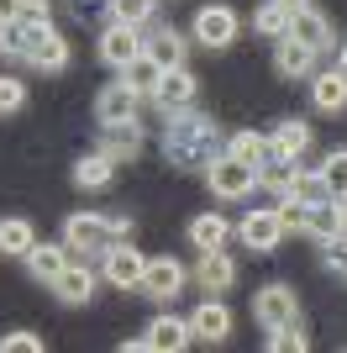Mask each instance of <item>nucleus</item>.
I'll return each instance as SVG.
<instances>
[{
    "label": "nucleus",
    "mask_w": 347,
    "mask_h": 353,
    "mask_svg": "<svg viewBox=\"0 0 347 353\" xmlns=\"http://www.w3.org/2000/svg\"><path fill=\"white\" fill-rule=\"evenodd\" d=\"M316 48H305L300 37H279L274 43V69L284 74V79H311V74H316Z\"/></svg>",
    "instance_id": "17"
},
{
    "label": "nucleus",
    "mask_w": 347,
    "mask_h": 353,
    "mask_svg": "<svg viewBox=\"0 0 347 353\" xmlns=\"http://www.w3.org/2000/svg\"><path fill=\"white\" fill-rule=\"evenodd\" d=\"M95 285H101V274H95L90 264H63V274H58L48 290H53L63 306H85L90 295H95Z\"/></svg>",
    "instance_id": "15"
},
{
    "label": "nucleus",
    "mask_w": 347,
    "mask_h": 353,
    "mask_svg": "<svg viewBox=\"0 0 347 353\" xmlns=\"http://www.w3.org/2000/svg\"><path fill=\"white\" fill-rule=\"evenodd\" d=\"M111 179H116V159L105 148H95V153H85V159L74 163V185L79 190H105Z\"/></svg>",
    "instance_id": "25"
},
{
    "label": "nucleus",
    "mask_w": 347,
    "mask_h": 353,
    "mask_svg": "<svg viewBox=\"0 0 347 353\" xmlns=\"http://www.w3.org/2000/svg\"><path fill=\"white\" fill-rule=\"evenodd\" d=\"M69 11L79 16V21H90V16H101V11H105V0H69Z\"/></svg>",
    "instance_id": "40"
},
{
    "label": "nucleus",
    "mask_w": 347,
    "mask_h": 353,
    "mask_svg": "<svg viewBox=\"0 0 347 353\" xmlns=\"http://www.w3.org/2000/svg\"><path fill=\"white\" fill-rule=\"evenodd\" d=\"M253 32H258V37H289V11L284 6H279V0H263L258 11H253Z\"/></svg>",
    "instance_id": "30"
},
{
    "label": "nucleus",
    "mask_w": 347,
    "mask_h": 353,
    "mask_svg": "<svg viewBox=\"0 0 347 353\" xmlns=\"http://www.w3.org/2000/svg\"><path fill=\"white\" fill-rule=\"evenodd\" d=\"M27 105V79H16V74H0V117H11Z\"/></svg>",
    "instance_id": "36"
},
{
    "label": "nucleus",
    "mask_w": 347,
    "mask_h": 353,
    "mask_svg": "<svg viewBox=\"0 0 347 353\" xmlns=\"http://www.w3.org/2000/svg\"><path fill=\"white\" fill-rule=\"evenodd\" d=\"M253 316H258V327H284V322L300 316V295L289 290V285H263L253 295Z\"/></svg>",
    "instance_id": "8"
},
{
    "label": "nucleus",
    "mask_w": 347,
    "mask_h": 353,
    "mask_svg": "<svg viewBox=\"0 0 347 353\" xmlns=\"http://www.w3.org/2000/svg\"><path fill=\"white\" fill-rule=\"evenodd\" d=\"M279 6H284V11H300V6H311V0H279Z\"/></svg>",
    "instance_id": "43"
},
{
    "label": "nucleus",
    "mask_w": 347,
    "mask_h": 353,
    "mask_svg": "<svg viewBox=\"0 0 347 353\" xmlns=\"http://www.w3.org/2000/svg\"><path fill=\"white\" fill-rule=\"evenodd\" d=\"M321 264H326V269H337V274L347 269V227H342V232H332L326 243H321Z\"/></svg>",
    "instance_id": "37"
},
{
    "label": "nucleus",
    "mask_w": 347,
    "mask_h": 353,
    "mask_svg": "<svg viewBox=\"0 0 347 353\" xmlns=\"http://www.w3.org/2000/svg\"><path fill=\"white\" fill-rule=\"evenodd\" d=\"M269 348H274V353H305V348H311L305 322L295 316V322H284V327H269Z\"/></svg>",
    "instance_id": "34"
},
{
    "label": "nucleus",
    "mask_w": 347,
    "mask_h": 353,
    "mask_svg": "<svg viewBox=\"0 0 347 353\" xmlns=\"http://www.w3.org/2000/svg\"><path fill=\"white\" fill-rule=\"evenodd\" d=\"M43 27H53V21H27V16L6 21V27H0V53H6V59H21V63H27V53L37 48Z\"/></svg>",
    "instance_id": "20"
},
{
    "label": "nucleus",
    "mask_w": 347,
    "mask_h": 353,
    "mask_svg": "<svg viewBox=\"0 0 347 353\" xmlns=\"http://www.w3.org/2000/svg\"><path fill=\"white\" fill-rule=\"evenodd\" d=\"M227 153H231V159H242V163H263V159H269V137H263V132H231Z\"/></svg>",
    "instance_id": "33"
},
{
    "label": "nucleus",
    "mask_w": 347,
    "mask_h": 353,
    "mask_svg": "<svg viewBox=\"0 0 347 353\" xmlns=\"http://www.w3.org/2000/svg\"><path fill=\"white\" fill-rule=\"evenodd\" d=\"M289 37H300L305 48H316V53H332L337 48V27L332 16L316 11V6H300V11H289Z\"/></svg>",
    "instance_id": "5"
},
{
    "label": "nucleus",
    "mask_w": 347,
    "mask_h": 353,
    "mask_svg": "<svg viewBox=\"0 0 347 353\" xmlns=\"http://www.w3.org/2000/svg\"><path fill=\"white\" fill-rule=\"evenodd\" d=\"M21 16L27 21H53V6L48 0H21Z\"/></svg>",
    "instance_id": "39"
},
{
    "label": "nucleus",
    "mask_w": 347,
    "mask_h": 353,
    "mask_svg": "<svg viewBox=\"0 0 347 353\" xmlns=\"http://www.w3.org/2000/svg\"><path fill=\"white\" fill-rule=\"evenodd\" d=\"M27 63L32 69H48V74L69 69V37H58V27H43V37H37V48L27 53Z\"/></svg>",
    "instance_id": "26"
},
{
    "label": "nucleus",
    "mask_w": 347,
    "mask_h": 353,
    "mask_svg": "<svg viewBox=\"0 0 347 353\" xmlns=\"http://www.w3.org/2000/svg\"><path fill=\"white\" fill-rule=\"evenodd\" d=\"M137 53H143V27L105 21V32H101V63H111V69H127Z\"/></svg>",
    "instance_id": "9"
},
{
    "label": "nucleus",
    "mask_w": 347,
    "mask_h": 353,
    "mask_svg": "<svg viewBox=\"0 0 347 353\" xmlns=\"http://www.w3.org/2000/svg\"><path fill=\"white\" fill-rule=\"evenodd\" d=\"M143 343H147V353H179L195 338H189V322H179V316H153L147 332H143Z\"/></svg>",
    "instance_id": "18"
},
{
    "label": "nucleus",
    "mask_w": 347,
    "mask_h": 353,
    "mask_svg": "<svg viewBox=\"0 0 347 353\" xmlns=\"http://www.w3.org/2000/svg\"><path fill=\"white\" fill-rule=\"evenodd\" d=\"M337 206H342V227H347V190H342V195H337Z\"/></svg>",
    "instance_id": "44"
},
{
    "label": "nucleus",
    "mask_w": 347,
    "mask_h": 353,
    "mask_svg": "<svg viewBox=\"0 0 347 353\" xmlns=\"http://www.w3.org/2000/svg\"><path fill=\"white\" fill-rule=\"evenodd\" d=\"M237 237H242L253 253H274L279 243H284V221H279V211H274V206L247 211V216L237 221Z\"/></svg>",
    "instance_id": "6"
},
{
    "label": "nucleus",
    "mask_w": 347,
    "mask_h": 353,
    "mask_svg": "<svg viewBox=\"0 0 347 353\" xmlns=\"http://www.w3.org/2000/svg\"><path fill=\"white\" fill-rule=\"evenodd\" d=\"M16 16H21V0H0V27H6V21H16Z\"/></svg>",
    "instance_id": "41"
},
{
    "label": "nucleus",
    "mask_w": 347,
    "mask_h": 353,
    "mask_svg": "<svg viewBox=\"0 0 347 353\" xmlns=\"http://www.w3.org/2000/svg\"><path fill=\"white\" fill-rule=\"evenodd\" d=\"M221 153H227V137L216 132V121H211V117H200L195 105L169 111V127H163V159H169L179 174H205Z\"/></svg>",
    "instance_id": "1"
},
{
    "label": "nucleus",
    "mask_w": 347,
    "mask_h": 353,
    "mask_svg": "<svg viewBox=\"0 0 347 353\" xmlns=\"http://www.w3.org/2000/svg\"><path fill=\"white\" fill-rule=\"evenodd\" d=\"M205 185H211L216 201H247V195L258 190V163H242V159H231V153H221L205 169Z\"/></svg>",
    "instance_id": "2"
},
{
    "label": "nucleus",
    "mask_w": 347,
    "mask_h": 353,
    "mask_svg": "<svg viewBox=\"0 0 347 353\" xmlns=\"http://www.w3.org/2000/svg\"><path fill=\"white\" fill-rule=\"evenodd\" d=\"M63 243H69V253H101L116 243L111 232V216H95V211H74L69 221H63Z\"/></svg>",
    "instance_id": "3"
},
{
    "label": "nucleus",
    "mask_w": 347,
    "mask_h": 353,
    "mask_svg": "<svg viewBox=\"0 0 347 353\" xmlns=\"http://www.w3.org/2000/svg\"><path fill=\"white\" fill-rule=\"evenodd\" d=\"M227 237H231V221L221 216V211H200V216L189 221V243H195V248H200V253L221 248Z\"/></svg>",
    "instance_id": "28"
},
{
    "label": "nucleus",
    "mask_w": 347,
    "mask_h": 353,
    "mask_svg": "<svg viewBox=\"0 0 347 353\" xmlns=\"http://www.w3.org/2000/svg\"><path fill=\"white\" fill-rule=\"evenodd\" d=\"M237 11L231 6H205L200 16H195V43H205L211 53H221V48H231L237 43Z\"/></svg>",
    "instance_id": "7"
},
{
    "label": "nucleus",
    "mask_w": 347,
    "mask_h": 353,
    "mask_svg": "<svg viewBox=\"0 0 347 353\" xmlns=\"http://www.w3.org/2000/svg\"><path fill=\"white\" fill-rule=\"evenodd\" d=\"M143 53H153L163 69H179V63H185V53H189V37H185L179 27H153V21H147Z\"/></svg>",
    "instance_id": "16"
},
{
    "label": "nucleus",
    "mask_w": 347,
    "mask_h": 353,
    "mask_svg": "<svg viewBox=\"0 0 347 353\" xmlns=\"http://www.w3.org/2000/svg\"><path fill=\"white\" fill-rule=\"evenodd\" d=\"M269 153H279V159H305L311 153V121H279L274 132H269Z\"/></svg>",
    "instance_id": "23"
},
{
    "label": "nucleus",
    "mask_w": 347,
    "mask_h": 353,
    "mask_svg": "<svg viewBox=\"0 0 347 353\" xmlns=\"http://www.w3.org/2000/svg\"><path fill=\"white\" fill-rule=\"evenodd\" d=\"M101 148L111 153L116 163H132L143 153V127L137 121H116V127H101Z\"/></svg>",
    "instance_id": "24"
},
{
    "label": "nucleus",
    "mask_w": 347,
    "mask_h": 353,
    "mask_svg": "<svg viewBox=\"0 0 347 353\" xmlns=\"http://www.w3.org/2000/svg\"><path fill=\"white\" fill-rule=\"evenodd\" d=\"M121 79H127L137 95H153V90H158V79H163V63L153 59V53H137V59L121 69Z\"/></svg>",
    "instance_id": "29"
},
{
    "label": "nucleus",
    "mask_w": 347,
    "mask_h": 353,
    "mask_svg": "<svg viewBox=\"0 0 347 353\" xmlns=\"http://www.w3.org/2000/svg\"><path fill=\"white\" fill-rule=\"evenodd\" d=\"M295 179H300V159H279V153H269V159L258 163V185L274 195H289L295 190Z\"/></svg>",
    "instance_id": "27"
},
{
    "label": "nucleus",
    "mask_w": 347,
    "mask_h": 353,
    "mask_svg": "<svg viewBox=\"0 0 347 353\" xmlns=\"http://www.w3.org/2000/svg\"><path fill=\"white\" fill-rule=\"evenodd\" d=\"M185 264L179 259H147L143 269V295H153V301H174V295L185 290Z\"/></svg>",
    "instance_id": "13"
},
{
    "label": "nucleus",
    "mask_w": 347,
    "mask_h": 353,
    "mask_svg": "<svg viewBox=\"0 0 347 353\" xmlns=\"http://www.w3.org/2000/svg\"><path fill=\"white\" fill-rule=\"evenodd\" d=\"M300 232H311L316 243H326L332 232H342V206H337V195H326V201H305Z\"/></svg>",
    "instance_id": "22"
},
{
    "label": "nucleus",
    "mask_w": 347,
    "mask_h": 353,
    "mask_svg": "<svg viewBox=\"0 0 347 353\" xmlns=\"http://www.w3.org/2000/svg\"><path fill=\"white\" fill-rule=\"evenodd\" d=\"M32 243H37V227H32L27 216H6L0 221V248L6 253H21V259H27Z\"/></svg>",
    "instance_id": "31"
},
{
    "label": "nucleus",
    "mask_w": 347,
    "mask_h": 353,
    "mask_svg": "<svg viewBox=\"0 0 347 353\" xmlns=\"http://www.w3.org/2000/svg\"><path fill=\"white\" fill-rule=\"evenodd\" d=\"M195 95H200V79L179 63V69H163V79H158V90H153V101L163 105V117L169 111H185V105H195Z\"/></svg>",
    "instance_id": "12"
},
{
    "label": "nucleus",
    "mask_w": 347,
    "mask_h": 353,
    "mask_svg": "<svg viewBox=\"0 0 347 353\" xmlns=\"http://www.w3.org/2000/svg\"><path fill=\"white\" fill-rule=\"evenodd\" d=\"M137 105H143V95H137L127 79H116V85H105L101 95H95V121H101V127H116V121H137Z\"/></svg>",
    "instance_id": "10"
},
{
    "label": "nucleus",
    "mask_w": 347,
    "mask_h": 353,
    "mask_svg": "<svg viewBox=\"0 0 347 353\" xmlns=\"http://www.w3.org/2000/svg\"><path fill=\"white\" fill-rule=\"evenodd\" d=\"M311 105H316L321 117L347 111V74L342 69H316L311 74Z\"/></svg>",
    "instance_id": "14"
},
{
    "label": "nucleus",
    "mask_w": 347,
    "mask_h": 353,
    "mask_svg": "<svg viewBox=\"0 0 347 353\" xmlns=\"http://www.w3.org/2000/svg\"><path fill=\"white\" fill-rule=\"evenodd\" d=\"M63 264H69V243H32L27 248V274L37 285H53L63 274Z\"/></svg>",
    "instance_id": "19"
},
{
    "label": "nucleus",
    "mask_w": 347,
    "mask_h": 353,
    "mask_svg": "<svg viewBox=\"0 0 347 353\" xmlns=\"http://www.w3.org/2000/svg\"><path fill=\"white\" fill-rule=\"evenodd\" d=\"M158 11V0H105V16L111 21H127V27H147Z\"/></svg>",
    "instance_id": "32"
},
{
    "label": "nucleus",
    "mask_w": 347,
    "mask_h": 353,
    "mask_svg": "<svg viewBox=\"0 0 347 353\" xmlns=\"http://www.w3.org/2000/svg\"><path fill=\"white\" fill-rule=\"evenodd\" d=\"M332 69H342V74H347V37H337V63H332Z\"/></svg>",
    "instance_id": "42"
},
{
    "label": "nucleus",
    "mask_w": 347,
    "mask_h": 353,
    "mask_svg": "<svg viewBox=\"0 0 347 353\" xmlns=\"http://www.w3.org/2000/svg\"><path fill=\"white\" fill-rule=\"evenodd\" d=\"M143 269H147V259L132 248V243H111V248H105V264H101V280L116 285V290H143Z\"/></svg>",
    "instance_id": "4"
},
{
    "label": "nucleus",
    "mask_w": 347,
    "mask_h": 353,
    "mask_svg": "<svg viewBox=\"0 0 347 353\" xmlns=\"http://www.w3.org/2000/svg\"><path fill=\"white\" fill-rule=\"evenodd\" d=\"M195 280H200V290L221 295V290H231V285H237V264H231L221 248H211V253H200V264H195Z\"/></svg>",
    "instance_id": "21"
},
{
    "label": "nucleus",
    "mask_w": 347,
    "mask_h": 353,
    "mask_svg": "<svg viewBox=\"0 0 347 353\" xmlns=\"http://www.w3.org/2000/svg\"><path fill=\"white\" fill-rule=\"evenodd\" d=\"M316 169H321V179H326V190H332V195H342V190H347V148L326 153Z\"/></svg>",
    "instance_id": "35"
},
{
    "label": "nucleus",
    "mask_w": 347,
    "mask_h": 353,
    "mask_svg": "<svg viewBox=\"0 0 347 353\" xmlns=\"http://www.w3.org/2000/svg\"><path fill=\"white\" fill-rule=\"evenodd\" d=\"M342 280H347V269H342Z\"/></svg>",
    "instance_id": "45"
},
{
    "label": "nucleus",
    "mask_w": 347,
    "mask_h": 353,
    "mask_svg": "<svg viewBox=\"0 0 347 353\" xmlns=\"http://www.w3.org/2000/svg\"><path fill=\"white\" fill-rule=\"evenodd\" d=\"M189 338L195 343H227L231 338V311L221 306V295H211V301H200L189 311Z\"/></svg>",
    "instance_id": "11"
},
{
    "label": "nucleus",
    "mask_w": 347,
    "mask_h": 353,
    "mask_svg": "<svg viewBox=\"0 0 347 353\" xmlns=\"http://www.w3.org/2000/svg\"><path fill=\"white\" fill-rule=\"evenodd\" d=\"M0 353H43V338H37V332H6V338H0Z\"/></svg>",
    "instance_id": "38"
}]
</instances>
